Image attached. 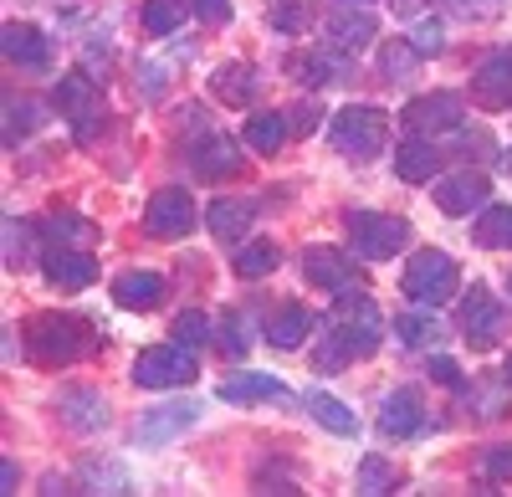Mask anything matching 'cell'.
Returning <instances> with one entry per match:
<instances>
[{
    "label": "cell",
    "mask_w": 512,
    "mask_h": 497,
    "mask_svg": "<svg viewBox=\"0 0 512 497\" xmlns=\"http://www.w3.org/2000/svg\"><path fill=\"white\" fill-rule=\"evenodd\" d=\"M88 323L82 318H67V313H36L26 323V354L31 364L41 369H57V364H72L82 349H88Z\"/></svg>",
    "instance_id": "obj_1"
},
{
    "label": "cell",
    "mask_w": 512,
    "mask_h": 497,
    "mask_svg": "<svg viewBox=\"0 0 512 497\" xmlns=\"http://www.w3.org/2000/svg\"><path fill=\"white\" fill-rule=\"evenodd\" d=\"M338 303H333V334L344 339V349L354 354V359H364V354H374L379 349V339H384V313L374 308V298H364V293H333Z\"/></svg>",
    "instance_id": "obj_2"
},
{
    "label": "cell",
    "mask_w": 512,
    "mask_h": 497,
    "mask_svg": "<svg viewBox=\"0 0 512 497\" xmlns=\"http://www.w3.org/2000/svg\"><path fill=\"white\" fill-rule=\"evenodd\" d=\"M456 282H461V267H456L446 252H436V246H425V252H415V257L405 262V277H400L405 298H410V303H420V308H436V303H446V298L456 293Z\"/></svg>",
    "instance_id": "obj_3"
},
{
    "label": "cell",
    "mask_w": 512,
    "mask_h": 497,
    "mask_svg": "<svg viewBox=\"0 0 512 497\" xmlns=\"http://www.w3.org/2000/svg\"><path fill=\"white\" fill-rule=\"evenodd\" d=\"M328 139L349 159H374L384 149V139H390V118H384L379 108H369V103H349L344 113H333Z\"/></svg>",
    "instance_id": "obj_4"
},
{
    "label": "cell",
    "mask_w": 512,
    "mask_h": 497,
    "mask_svg": "<svg viewBox=\"0 0 512 497\" xmlns=\"http://www.w3.org/2000/svg\"><path fill=\"white\" fill-rule=\"evenodd\" d=\"M344 231H349V246L364 262H390L395 252H405V241H410V226L400 216H379V211H349Z\"/></svg>",
    "instance_id": "obj_5"
},
{
    "label": "cell",
    "mask_w": 512,
    "mask_h": 497,
    "mask_svg": "<svg viewBox=\"0 0 512 497\" xmlns=\"http://www.w3.org/2000/svg\"><path fill=\"white\" fill-rule=\"evenodd\" d=\"M200 375V364L190 359L185 344H154L134 359V385L139 390H175V385H190Z\"/></svg>",
    "instance_id": "obj_6"
},
{
    "label": "cell",
    "mask_w": 512,
    "mask_h": 497,
    "mask_svg": "<svg viewBox=\"0 0 512 497\" xmlns=\"http://www.w3.org/2000/svg\"><path fill=\"white\" fill-rule=\"evenodd\" d=\"M57 108L62 113H72V129H77V139L88 144L93 134H98V123H103V108H98V88H93V77L88 72H67L62 82H57Z\"/></svg>",
    "instance_id": "obj_7"
},
{
    "label": "cell",
    "mask_w": 512,
    "mask_h": 497,
    "mask_svg": "<svg viewBox=\"0 0 512 497\" xmlns=\"http://www.w3.org/2000/svg\"><path fill=\"white\" fill-rule=\"evenodd\" d=\"M502 328H507L502 303L487 293V287H472V293L461 298V339L472 349H492L502 339Z\"/></svg>",
    "instance_id": "obj_8"
},
{
    "label": "cell",
    "mask_w": 512,
    "mask_h": 497,
    "mask_svg": "<svg viewBox=\"0 0 512 497\" xmlns=\"http://www.w3.org/2000/svg\"><path fill=\"white\" fill-rule=\"evenodd\" d=\"M195 226V200L185 190H154L149 205H144V231L149 236H164V241H180L190 236Z\"/></svg>",
    "instance_id": "obj_9"
},
{
    "label": "cell",
    "mask_w": 512,
    "mask_h": 497,
    "mask_svg": "<svg viewBox=\"0 0 512 497\" xmlns=\"http://www.w3.org/2000/svg\"><path fill=\"white\" fill-rule=\"evenodd\" d=\"M400 123H405L410 134H420V139H436V134H446V129H456V123H461V103L451 93H425V98H410L405 103Z\"/></svg>",
    "instance_id": "obj_10"
},
{
    "label": "cell",
    "mask_w": 512,
    "mask_h": 497,
    "mask_svg": "<svg viewBox=\"0 0 512 497\" xmlns=\"http://www.w3.org/2000/svg\"><path fill=\"white\" fill-rule=\"evenodd\" d=\"M303 277L313 287H323V293H349V287L359 282V267L349 252H338V246H313V252L303 257Z\"/></svg>",
    "instance_id": "obj_11"
},
{
    "label": "cell",
    "mask_w": 512,
    "mask_h": 497,
    "mask_svg": "<svg viewBox=\"0 0 512 497\" xmlns=\"http://www.w3.org/2000/svg\"><path fill=\"white\" fill-rule=\"evenodd\" d=\"M41 272H47V282L62 287V293H82L88 282H98V262L88 252H72V246H62V241L41 257Z\"/></svg>",
    "instance_id": "obj_12"
},
{
    "label": "cell",
    "mask_w": 512,
    "mask_h": 497,
    "mask_svg": "<svg viewBox=\"0 0 512 497\" xmlns=\"http://www.w3.org/2000/svg\"><path fill=\"white\" fill-rule=\"evenodd\" d=\"M472 98H477V108H487V113L512 108V52H492V57L477 67Z\"/></svg>",
    "instance_id": "obj_13"
},
{
    "label": "cell",
    "mask_w": 512,
    "mask_h": 497,
    "mask_svg": "<svg viewBox=\"0 0 512 497\" xmlns=\"http://www.w3.org/2000/svg\"><path fill=\"white\" fill-rule=\"evenodd\" d=\"M487 195H492V185H487V175H477V170H461V175H451V180L436 185V205H441L446 216H472V211H482Z\"/></svg>",
    "instance_id": "obj_14"
},
{
    "label": "cell",
    "mask_w": 512,
    "mask_h": 497,
    "mask_svg": "<svg viewBox=\"0 0 512 497\" xmlns=\"http://www.w3.org/2000/svg\"><path fill=\"white\" fill-rule=\"evenodd\" d=\"M379 431L390 436V441L420 436V431H425V405H420V395H415V390L384 395V405H379Z\"/></svg>",
    "instance_id": "obj_15"
},
{
    "label": "cell",
    "mask_w": 512,
    "mask_h": 497,
    "mask_svg": "<svg viewBox=\"0 0 512 497\" xmlns=\"http://www.w3.org/2000/svg\"><path fill=\"white\" fill-rule=\"evenodd\" d=\"M190 159H195V175L200 180H231L241 170V144L226 139V134H210V139H200L190 149Z\"/></svg>",
    "instance_id": "obj_16"
},
{
    "label": "cell",
    "mask_w": 512,
    "mask_h": 497,
    "mask_svg": "<svg viewBox=\"0 0 512 497\" xmlns=\"http://www.w3.org/2000/svg\"><path fill=\"white\" fill-rule=\"evenodd\" d=\"M0 47H6V57L16 67H47L52 62V41L41 36L36 26H26V21H11L6 31H0Z\"/></svg>",
    "instance_id": "obj_17"
},
{
    "label": "cell",
    "mask_w": 512,
    "mask_h": 497,
    "mask_svg": "<svg viewBox=\"0 0 512 497\" xmlns=\"http://www.w3.org/2000/svg\"><path fill=\"white\" fill-rule=\"evenodd\" d=\"M267 344L272 349H297V344H308V334H313V313L303 308V303H282L272 318H267Z\"/></svg>",
    "instance_id": "obj_18"
},
{
    "label": "cell",
    "mask_w": 512,
    "mask_h": 497,
    "mask_svg": "<svg viewBox=\"0 0 512 497\" xmlns=\"http://www.w3.org/2000/svg\"><path fill=\"white\" fill-rule=\"evenodd\" d=\"M374 31H379V21L369 11H338V16H328V47L333 52H364L374 41Z\"/></svg>",
    "instance_id": "obj_19"
},
{
    "label": "cell",
    "mask_w": 512,
    "mask_h": 497,
    "mask_svg": "<svg viewBox=\"0 0 512 497\" xmlns=\"http://www.w3.org/2000/svg\"><path fill=\"white\" fill-rule=\"evenodd\" d=\"M256 67H246V62H226V67H216L210 72V93H216L226 108H246L251 98H256Z\"/></svg>",
    "instance_id": "obj_20"
},
{
    "label": "cell",
    "mask_w": 512,
    "mask_h": 497,
    "mask_svg": "<svg viewBox=\"0 0 512 497\" xmlns=\"http://www.w3.org/2000/svg\"><path fill=\"white\" fill-rule=\"evenodd\" d=\"M441 170V149L431 144V139H405L400 144V154H395V175L405 180V185H425V180H431Z\"/></svg>",
    "instance_id": "obj_21"
},
{
    "label": "cell",
    "mask_w": 512,
    "mask_h": 497,
    "mask_svg": "<svg viewBox=\"0 0 512 497\" xmlns=\"http://www.w3.org/2000/svg\"><path fill=\"white\" fill-rule=\"evenodd\" d=\"M159 298H164V277H159V272H123V277L113 282V303H118V308L149 313V308H159Z\"/></svg>",
    "instance_id": "obj_22"
},
{
    "label": "cell",
    "mask_w": 512,
    "mask_h": 497,
    "mask_svg": "<svg viewBox=\"0 0 512 497\" xmlns=\"http://www.w3.org/2000/svg\"><path fill=\"white\" fill-rule=\"evenodd\" d=\"M251 221H256V200H210V211H205L210 236H221V241H241Z\"/></svg>",
    "instance_id": "obj_23"
},
{
    "label": "cell",
    "mask_w": 512,
    "mask_h": 497,
    "mask_svg": "<svg viewBox=\"0 0 512 497\" xmlns=\"http://www.w3.org/2000/svg\"><path fill=\"white\" fill-rule=\"evenodd\" d=\"M195 416H200V405H190V400L185 405H164V410H154V416L139 421V441L144 446H164V441H175Z\"/></svg>",
    "instance_id": "obj_24"
},
{
    "label": "cell",
    "mask_w": 512,
    "mask_h": 497,
    "mask_svg": "<svg viewBox=\"0 0 512 497\" xmlns=\"http://www.w3.org/2000/svg\"><path fill=\"white\" fill-rule=\"evenodd\" d=\"M62 421H67L72 431H98V426L108 421V405H103V395H98L93 385H77V390L62 395Z\"/></svg>",
    "instance_id": "obj_25"
},
{
    "label": "cell",
    "mask_w": 512,
    "mask_h": 497,
    "mask_svg": "<svg viewBox=\"0 0 512 497\" xmlns=\"http://www.w3.org/2000/svg\"><path fill=\"white\" fill-rule=\"evenodd\" d=\"M472 236L487 252H512V205H482Z\"/></svg>",
    "instance_id": "obj_26"
},
{
    "label": "cell",
    "mask_w": 512,
    "mask_h": 497,
    "mask_svg": "<svg viewBox=\"0 0 512 497\" xmlns=\"http://www.w3.org/2000/svg\"><path fill=\"white\" fill-rule=\"evenodd\" d=\"M292 134V123H287V113H251L246 118V144L256 149V154H277L282 149V139Z\"/></svg>",
    "instance_id": "obj_27"
},
{
    "label": "cell",
    "mask_w": 512,
    "mask_h": 497,
    "mask_svg": "<svg viewBox=\"0 0 512 497\" xmlns=\"http://www.w3.org/2000/svg\"><path fill=\"white\" fill-rule=\"evenodd\" d=\"M216 395L221 400H272V395H287V385L272 375H226L216 385Z\"/></svg>",
    "instance_id": "obj_28"
},
{
    "label": "cell",
    "mask_w": 512,
    "mask_h": 497,
    "mask_svg": "<svg viewBox=\"0 0 512 497\" xmlns=\"http://www.w3.org/2000/svg\"><path fill=\"white\" fill-rule=\"evenodd\" d=\"M308 410L333 431V436H354L359 431V421H354V410L344 405V400H333V395H308Z\"/></svg>",
    "instance_id": "obj_29"
},
{
    "label": "cell",
    "mask_w": 512,
    "mask_h": 497,
    "mask_svg": "<svg viewBox=\"0 0 512 497\" xmlns=\"http://www.w3.org/2000/svg\"><path fill=\"white\" fill-rule=\"evenodd\" d=\"M277 262H282V252L272 241H246L236 252V277H267V272H277Z\"/></svg>",
    "instance_id": "obj_30"
},
{
    "label": "cell",
    "mask_w": 512,
    "mask_h": 497,
    "mask_svg": "<svg viewBox=\"0 0 512 497\" xmlns=\"http://www.w3.org/2000/svg\"><path fill=\"white\" fill-rule=\"evenodd\" d=\"M180 21H185L180 0H144V31L149 36H175Z\"/></svg>",
    "instance_id": "obj_31"
},
{
    "label": "cell",
    "mask_w": 512,
    "mask_h": 497,
    "mask_svg": "<svg viewBox=\"0 0 512 497\" xmlns=\"http://www.w3.org/2000/svg\"><path fill=\"white\" fill-rule=\"evenodd\" d=\"M395 334H400L410 349H425V344H436L441 323H436V313H400V318H395Z\"/></svg>",
    "instance_id": "obj_32"
},
{
    "label": "cell",
    "mask_w": 512,
    "mask_h": 497,
    "mask_svg": "<svg viewBox=\"0 0 512 497\" xmlns=\"http://www.w3.org/2000/svg\"><path fill=\"white\" fill-rule=\"evenodd\" d=\"M287 72H292V82H303V88H323V82H333V62L328 57H303V52H292L287 57Z\"/></svg>",
    "instance_id": "obj_33"
},
{
    "label": "cell",
    "mask_w": 512,
    "mask_h": 497,
    "mask_svg": "<svg viewBox=\"0 0 512 497\" xmlns=\"http://www.w3.org/2000/svg\"><path fill=\"white\" fill-rule=\"evenodd\" d=\"M390 487H395V467L384 462V457H364L359 462V492L364 497H384Z\"/></svg>",
    "instance_id": "obj_34"
},
{
    "label": "cell",
    "mask_w": 512,
    "mask_h": 497,
    "mask_svg": "<svg viewBox=\"0 0 512 497\" xmlns=\"http://www.w3.org/2000/svg\"><path fill=\"white\" fill-rule=\"evenodd\" d=\"M169 328H175V344H185V349H200V344L210 339V323H205V313H195V308L180 313Z\"/></svg>",
    "instance_id": "obj_35"
},
{
    "label": "cell",
    "mask_w": 512,
    "mask_h": 497,
    "mask_svg": "<svg viewBox=\"0 0 512 497\" xmlns=\"http://www.w3.org/2000/svg\"><path fill=\"white\" fill-rule=\"evenodd\" d=\"M405 41H410V47H415L420 57H436V52L446 47V36H441V21H415Z\"/></svg>",
    "instance_id": "obj_36"
},
{
    "label": "cell",
    "mask_w": 512,
    "mask_h": 497,
    "mask_svg": "<svg viewBox=\"0 0 512 497\" xmlns=\"http://www.w3.org/2000/svg\"><path fill=\"white\" fill-rule=\"evenodd\" d=\"M415 57H420V52L410 47V41H390V47H384V57H379V67H384V77H395V82H400V72H405Z\"/></svg>",
    "instance_id": "obj_37"
},
{
    "label": "cell",
    "mask_w": 512,
    "mask_h": 497,
    "mask_svg": "<svg viewBox=\"0 0 512 497\" xmlns=\"http://www.w3.org/2000/svg\"><path fill=\"white\" fill-rule=\"evenodd\" d=\"M272 21H277L287 36H303V31H308V21H313V11H308V6H292V0H282V6L272 11Z\"/></svg>",
    "instance_id": "obj_38"
},
{
    "label": "cell",
    "mask_w": 512,
    "mask_h": 497,
    "mask_svg": "<svg viewBox=\"0 0 512 497\" xmlns=\"http://www.w3.org/2000/svg\"><path fill=\"white\" fill-rule=\"evenodd\" d=\"M36 129V108L31 103H11L6 108V144H16L21 134H31Z\"/></svg>",
    "instance_id": "obj_39"
},
{
    "label": "cell",
    "mask_w": 512,
    "mask_h": 497,
    "mask_svg": "<svg viewBox=\"0 0 512 497\" xmlns=\"http://www.w3.org/2000/svg\"><path fill=\"white\" fill-rule=\"evenodd\" d=\"M287 123H292V134H318V123H323V108L318 103H297L292 113H287Z\"/></svg>",
    "instance_id": "obj_40"
},
{
    "label": "cell",
    "mask_w": 512,
    "mask_h": 497,
    "mask_svg": "<svg viewBox=\"0 0 512 497\" xmlns=\"http://www.w3.org/2000/svg\"><path fill=\"white\" fill-rule=\"evenodd\" d=\"M185 6H190L205 26H226V21H231V0H185Z\"/></svg>",
    "instance_id": "obj_41"
},
{
    "label": "cell",
    "mask_w": 512,
    "mask_h": 497,
    "mask_svg": "<svg viewBox=\"0 0 512 497\" xmlns=\"http://www.w3.org/2000/svg\"><path fill=\"white\" fill-rule=\"evenodd\" d=\"M6 267H26V226L21 221H6Z\"/></svg>",
    "instance_id": "obj_42"
},
{
    "label": "cell",
    "mask_w": 512,
    "mask_h": 497,
    "mask_svg": "<svg viewBox=\"0 0 512 497\" xmlns=\"http://www.w3.org/2000/svg\"><path fill=\"white\" fill-rule=\"evenodd\" d=\"M482 467H487L492 482H512V441H507V446H492Z\"/></svg>",
    "instance_id": "obj_43"
},
{
    "label": "cell",
    "mask_w": 512,
    "mask_h": 497,
    "mask_svg": "<svg viewBox=\"0 0 512 497\" xmlns=\"http://www.w3.org/2000/svg\"><path fill=\"white\" fill-rule=\"evenodd\" d=\"M425 369H431V380H436V385H451V390H461V369H456V359L436 354V359L425 364Z\"/></svg>",
    "instance_id": "obj_44"
},
{
    "label": "cell",
    "mask_w": 512,
    "mask_h": 497,
    "mask_svg": "<svg viewBox=\"0 0 512 497\" xmlns=\"http://www.w3.org/2000/svg\"><path fill=\"white\" fill-rule=\"evenodd\" d=\"M221 344H226L231 354H246V328H241V318H236V313L226 318V334H221Z\"/></svg>",
    "instance_id": "obj_45"
},
{
    "label": "cell",
    "mask_w": 512,
    "mask_h": 497,
    "mask_svg": "<svg viewBox=\"0 0 512 497\" xmlns=\"http://www.w3.org/2000/svg\"><path fill=\"white\" fill-rule=\"evenodd\" d=\"M451 6H456L461 16H487V11L497 6V0H451Z\"/></svg>",
    "instance_id": "obj_46"
},
{
    "label": "cell",
    "mask_w": 512,
    "mask_h": 497,
    "mask_svg": "<svg viewBox=\"0 0 512 497\" xmlns=\"http://www.w3.org/2000/svg\"><path fill=\"white\" fill-rule=\"evenodd\" d=\"M0 492H16V462L0 467Z\"/></svg>",
    "instance_id": "obj_47"
},
{
    "label": "cell",
    "mask_w": 512,
    "mask_h": 497,
    "mask_svg": "<svg viewBox=\"0 0 512 497\" xmlns=\"http://www.w3.org/2000/svg\"><path fill=\"white\" fill-rule=\"evenodd\" d=\"M502 170H507V175H512V149H507V154H502Z\"/></svg>",
    "instance_id": "obj_48"
},
{
    "label": "cell",
    "mask_w": 512,
    "mask_h": 497,
    "mask_svg": "<svg viewBox=\"0 0 512 497\" xmlns=\"http://www.w3.org/2000/svg\"><path fill=\"white\" fill-rule=\"evenodd\" d=\"M502 375H507V385H512V354H507V369H502Z\"/></svg>",
    "instance_id": "obj_49"
},
{
    "label": "cell",
    "mask_w": 512,
    "mask_h": 497,
    "mask_svg": "<svg viewBox=\"0 0 512 497\" xmlns=\"http://www.w3.org/2000/svg\"><path fill=\"white\" fill-rule=\"evenodd\" d=\"M338 6H364V0H338Z\"/></svg>",
    "instance_id": "obj_50"
},
{
    "label": "cell",
    "mask_w": 512,
    "mask_h": 497,
    "mask_svg": "<svg viewBox=\"0 0 512 497\" xmlns=\"http://www.w3.org/2000/svg\"><path fill=\"white\" fill-rule=\"evenodd\" d=\"M507 298H512V277H507Z\"/></svg>",
    "instance_id": "obj_51"
}]
</instances>
